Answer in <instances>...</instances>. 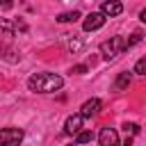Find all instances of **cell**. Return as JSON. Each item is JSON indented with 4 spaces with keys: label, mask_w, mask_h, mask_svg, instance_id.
Instances as JSON below:
<instances>
[{
    "label": "cell",
    "mask_w": 146,
    "mask_h": 146,
    "mask_svg": "<svg viewBox=\"0 0 146 146\" xmlns=\"http://www.w3.org/2000/svg\"><path fill=\"white\" fill-rule=\"evenodd\" d=\"M62 84H64V80L57 73H34L27 80V89L34 94H52V91L62 89Z\"/></svg>",
    "instance_id": "obj_1"
},
{
    "label": "cell",
    "mask_w": 146,
    "mask_h": 146,
    "mask_svg": "<svg viewBox=\"0 0 146 146\" xmlns=\"http://www.w3.org/2000/svg\"><path fill=\"white\" fill-rule=\"evenodd\" d=\"M128 48H130V46H128V39H125V36H110L107 41L100 43V55H103L105 62H114V59H116L119 55H123Z\"/></svg>",
    "instance_id": "obj_2"
},
{
    "label": "cell",
    "mask_w": 146,
    "mask_h": 146,
    "mask_svg": "<svg viewBox=\"0 0 146 146\" xmlns=\"http://www.w3.org/2000/svg\"><path fill=\"white\" fill-rule=\"evenodd\" d=\"M105 18H107V16H103L100 11H91V14H89V16H84V21H82V30H84V32L100 30V27L105 25Z\"/></svg>",
    "instance_id": "obj_3"
},
{
    "label": "cell",
    "mask_w": 146,
    "mask_h": 146,
    "mask_svg": "<svg viewBox=\"0 0 146 146\" xmlns=\"http://www.w3.org/2000/svg\"><path fill=\"white\" fill-rule=\"evenodd\" d=\"M23 139V130L21 128H5L0 130V144H18Z\"/></svg>",
    "instance_id": "obj_4"
},
{
    "label": "cell",
    "mask_w": 146,
    "mask_h": 146,
    "mask_svg": "<svg viewBox=\"0 0 146 146\" xmlns=\"http://www.w3.org/2000/svg\"><path fill=\"white\" fill-rule=\"evenodd\" d=\"M98 141H100V146H116L119 144V135H116L114 128H103L100 135H98Z\"/></svg>",
    "instance_id": "obj_5"
},
{
    "label": "cell",
    "mask_w": 146,
    "mask_h": 146,
    "mask_svg": "<svg viewBox=\"0 0 146 146\" xmlns=\"http://www.w3.org/2000/svg\"><path fill=\"white\" fill-rule=\"evenodd\" d=\"M121 11H123V5L119 0H105L100 5V14L103 16H119Z\"/></svg>",
    "instance_id": "obj_6"
},
{
    "label": "cell",
    "mask_w": 146,
    "mask_h": 146,
    "mask_svg": "<svg viewBox=\"0 0 146 146\" xmlns=\"http://www.w3.org/2000/svg\"><path fill=\"white\" fill-rule=\"evenodd\" d=\"M100 112V100L98 98H89L82 107H80V114L84 116V119H91V116H96Z\"/></svg>",
    "instance_id": "obj_7"
},
{
    "label": "cell",
    "mask_w": 146,
    "mask_h": 146,
    "mask_svg": "<svg viewBox=\"0 0 146 146\" xmlns=\"http://www.w3.org/2000/svg\"><path fill=\"white\" fill-rule=\"evenodd\" d=\"M82 121H84L82 114H73V116H68L66 123H64V132H66V135H75L78 130H82Z\"/></svg>",
    "instance_id": "obj_8"
},
{
    "label": "cell",
    "mask_w": 146,
    "mask_h": 146,
    "mask_svg": "<svg viewBox=\"0 0 146 146\" xmlns=\"http://www.w3.org/2000/svg\"><path fill=\"white\" fill-rule=\"evenodd\" d=\"M0 57L7 59V62H11V64L18 62V55L14 52V48H9V46H5V43H0Z\"/></svg>",
    "instance_id": "obj_9"
},
{
    "label": "cell",
    "mask_w": 146,
    "mask_h": 146,
    "mask_svg": "<svg viewBox=\"0 0 146 146\" xmlns=\"http://www.w3.org/2000/svg\"><path fill=\"white\" fill-rule=\"evenodd\" d=\"M130 87V73H119V78H116V82H114V89L116 91H123V89H128Z\"/></svg>",
    "instance_id": "obj_10"
},
{
    "label": "cell",
    "mask_w": 146,
    "mask_h": 146,
    "mask_svg": "<svg viewBox=\"0 0 146 146\" xmlns=\"http://www.w3.org/2000/svg\"><path fill=\"white\" fill-rule=\"evenodd\" d=\"M78 18H80V11H75V9H73V11H64V14L57 16L59 23H75Z\"/></svg>",
    "instance_id": "obj_11"
},
{
    "label": "cell",
    "mask_w": 146,
    "mask_h": 146,
    "mask_svg": "<svg viewBox=\"0 0 146 146\" xmlns=\"http://www.w3.org/2000/svg\"><path fill=\"white\" fill-rule=\"evenodd\" d=\"M91 139H94V135H91L89 130H78V132H75V141H78V144H87V141H91Z\"/></svg>",
    "instance_id": "obj_12"
},
{
    "label": "cell",
    "mask_w": 146,
    "mask_h": 146,
    "mask_svg": "<svg viewBox=\"0 0 146 146\" xmlns=\"http://www.w3.org/2000/svg\"><path fill=\"white\" fill-rule=\"evenodd\" d=\"M123 132L125 135H139V125L137 123H123Z\"/></svg>",
    "instance_id": "obj_13"
},
{
    "label": "cell",
    "mask_w": 146,
    "mask_h": 146,
    "mask_svg": "<svg viewBox=\"0 0 146 146\" xmlns=\"http://www.w3.org/2000/svg\"><path fill=\"white\" fill-rule=\"evenodd\" d=\"M135 73H137V75H144V73H146V59H144V57L135 64Z\"/></svg>",
    "instance_id": "obj_14"
},
{
    "label": "cell",
    "mask_w": 146,
    "mask_h": 146,
    "mask_svg": "<svg viewBox=\"0 0 146 146\" xmlns=\"http://www.w3.org/2000/svg\"><path fill=\"white\" fill-rule=\"evenodd\" d=\"M71 73H78V75H82V73H87V66H84V64H78V66H73V68H71Z\"/></svg>",
    "instance_id": "obj_15"
},
{
    "label": "cell",
    "mask_w": 146,
    "mask_h": 146,
    "mask_svg": "<svg viewBox=\"0 0 146 146\" xmlns=\"http://www.w3.org/2000/svg\"><path fill=\"white\" fill-rule=\"evenodd\" d=\"M82 48V43L78 41V39H73V41H68V50H80Z\"/></svg>",
    "instance_id": "obj_16"
},
{
    "label": "cell",
    "mask_w": 146,
    "mask_h": 146,
    "mask_svg": "<svg viewBox=\"0 0 146 146\" xmlns=\"http://www.w3.org/2000/svg\"><path fill=\"white\" fill-rule=\"evenodd\" d=\"M14 0H0V9H11Z\"/></svg>",
    "instance_id": "obj_17"
}]
</instances>
